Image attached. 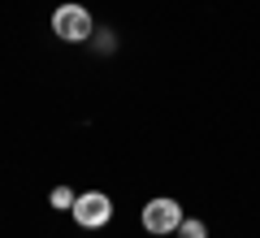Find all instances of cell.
<instances>
[{"label": "cell", "instance_id": "277c9868", "mask_svg": "<svg viewBox=\"0 0 260 238\" xmlns=\"http://www.w3.org/2000/svg\"><path fill=\"white\" fill-rule=\"evenodd\" d=\"M178 238H208V229H204V221H182L178 225Z\"/></svg>", "mask_w": 260, "mask_h": 238}, {"label": "cell", "instance_id": "5b68a950", "mask_svg": "<svg viewBox=\"0 0 260 238\" xmlns=\"http://www.w3.org/2000/svg\"><path fill=\"white\" fill-rule=\"evenodd\" d=\"M74 195H70V191H65V186H56V191H52V208H74Z\"/></svg>", "mask_w": 260, "mask_h": 238}, {"label": "cell", "instance_id": "3957f363", "mask_svg": "<svg viewBox=\"0 0 260 238\" xmlns=\"http://www.w3.org/2000/svg\"><path fill=\"white\" fill-rule=\"evenodd\" d=\"M70 212L78 217V225H87V229H100L104 221L113 217V203H109V195L91 191V195H78V203H74Z\"/></svg>", "mask_w": 260, "mask_h": 238}, {"label": "cell", "instance_id": "7a4b0ae2", "mask_svg": "<svg viewBox=\"0 0 260 238\" xmlns=\"http://www.w3.org/2000/svg\"><path fill=\"white\" fill-rule=\"evenodd\" d=\"M178 225H182V208L174 199H152L143 208V229L148 234H174Z\"/></svg>", "mask_w": 260, "mask_h": 238}, {"label": "cell", "instance_id": "6da1fadb", "mask_svg": "<svg viewBox=\"0 0 260 238\" xmlns=\"http://www.w3.org/2000/svg\"><path fill=\"white\" fill-rule=\"evenodd\" d=\"M52 30L61 39H70V44H83V39L91 35V13H87L83 5H61V9L52 13Z\"/></svg>", "mask_w": 260, "mask_h": 238}]
</instances>
